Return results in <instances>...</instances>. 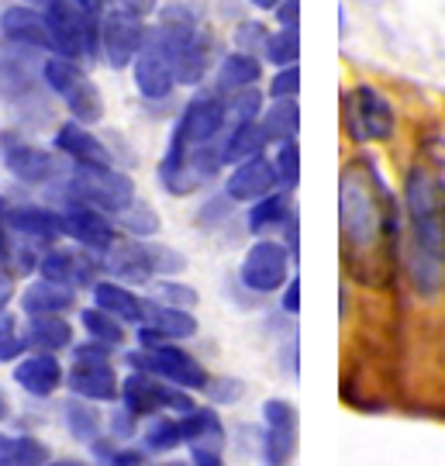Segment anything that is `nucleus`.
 Instances as JSON below:
<instances>
[{
	"instance_id": "obj_26",
	"label": "nucleus",
	"mask_w": 445,
	"mask_h": 466,
	"mask_svg": "<svg viewBox=\"0 0 445 466\" xmlns=\"http://www.w3.org/2000/svg\"><path fill=\"white\" fill-rule=\"evenodd\" d=\"M15 383L32 398H49L66 383V370L56 360V352H32L15 367Z\"/></svg>"
},
{
	"instance_id": "obj_46",
	"label": "nucleus",
	"mask_w": 445,
	"mask_h": 466,
	"mask_svg": "<svg viewBox=\"0 0 445 466\" xmlns=\"http://www.w3.org/2000/svg\"><path fill=\"white\" fill-rule=\"evenodd\" d=\"M94 450H97V460L104 466H142L146 463V456H142L138 450H111L107 442H97Z\"/></svg>"
},
{
	"instance_id": "obj_56",
	"label": "nucleus",
	"mask_w": 445,
	"mask_h": 466,
	"mask_svg": "<svg viewBox=\"0 0 445 466\" xmlns=\"http://www.w3.org/2000/svg\"><path fill=\"white\" fill-rule=\"evenodd\" d=\"M7 415V404H4V398H0V418Z\"/></svg>"
},
{
	"instance_id": "obj_52",
	"label": "nucleus",
	"mask_w": 445,
	"mask_h": 466,
	"mask_svg": "<svg viewBox=\"0 0 445 466\" xmlns=\"http://www.w3.org/2000/svg\"><path fill=\"white\" fill-rule=\"evenodd\" d=\"M86 7H94L97 15H104L107 7H115V0H86Z\"/></svg>"
},
{
	"instance_id": "obj_12",
	"label": "nucleus",
	"mask_w": 445,
	"mask_h": 466,
	"mask_svg": "<svg viewBox=\"0 0 445 466\" xmlns=\"http://www.w3.org/2000/svg\"><path fill=\"white\" fill-rule=\"evenodd\" d=\"M0 163L7 167V173L28 187L52 184L59 177V163L49 149L35 146L28 138H21L17 132H0Z\"/></svg>"
},
{
	"instance_id": "obj_32",
	"label": "nucleus",
	"mask_w": 445,
	"mask_h": 466,
	"mask_svg": "<svg viewBox=\"0 0 445 466\" xmlns=\"http://www.w3.org/2000/svg\"><path fill=\"white\" fill-rule=\"evenodd\" d=\"M25 342L35 352H59L73 342V325L63 315H32L25 329Z\"/></svg>"
},
{
	"instance_id": "obj_14",
	"label": "nucleus",
	"mask_w": 445,
	"mask_h": 466,
	"mask_svg": "<svg viewBox=\"0 0 445 466\" xmlns=\"http://www.w3.org/2000/svg\"><path fill=\"white\" fill-rule=\"evenodd\" d=\"M59 215H63V235L73 238V242L83 246V249H90L94 256L107 252L111 249V242L117 238L115 218L104 215V211L94 208V204H83V200L66 198V208H63Z\"/></svg>"
},
{
	"instance_id": "obj_41",
	"label": "nucleus",
	"mask_w": 445,
	"mask_h": 466,
	"mask_svg": "<svg viewBox=\"0 0 445 466\" xmlns=\"http://www.w3.org/2000/svg\"><path fill=\"white\" fill-rule=\"evenodd\" d=\"M300 94V69L280 66L273 69V76L266 80V97L269 100H297Z\"/></svg>"
},
{
	"instance_id": "obj_34",
	"label": "nucleus",
	"mask_w": 445,
	"mask_h": 466,
	"mask_svg": "<svg viewBox=\"0 0 445 466\" xmlns=\"http://www.w3.org/2000/svg\"><path fill=\"white\" fill-rule=\"evenodd\" d=\"M49 452L32 435H0V466H46Z\"/></svg>"
},
{
	"instance_id": "obj_27",
	"label": "nucleus",
	"mask_w": 445,
	"mask_h": 466,
	"mask_svg": "<svg viewBox=\"0 0 445 466\" xmlns=\"http://www.w3.org/2000/svg\"><path fill=\"white\" fill-rule=\"evenodd\" d=\"M266 149H269V138H266L259 121H235L217 138L221 167H238V163H246L252 156H263Z\"/></svg>"
},
{
	"instance_id": "obj_42",
	"label": "nucleus",
	"mask_w": 445,
	"mask_h": 466,
	"mask_svg": "<svg viewBox=\"0 0 445 466\" xmlns=\"http://www.w3.org/2000/svg\"><path fill=\"white\" fill-rule=\"evenodd\" d=\"M269 32H273V28H266L263 21H238L235 32H231V42H235V49L263 56V46H266V38H269Z\"/></svg>"
},
{
	"instance_id": "obj_55",
	"label": "nucleus",
	"mask_w": 445,
	"mask_h": 466,
	"mask_svg": "<svg viewBox=\"0 0 445 466\" xmlns=\"http://www.w3.org/2000/svg\"><path fill=\"white\" fill-rule=\"evenodd\" d=\"M46 466H90V463H80V460H59V463H46Z\"/></svg>"
},
{
	"instance_id": "obj_45",
	"label": "nucleus",
	"mask_w": 445,
	"mask_h": 466,
	"mask_svg": "<svg viewBox=\"0 0 445 466\" xmlns=\"http://www.w3.org/2000/svg\"><path fill=\"white\" fill-rule=\"evenodd\" d=\"M7 211H11V204L0 198V267H7L11 273H17L15 263H17V249H21V246L15 242V228H11Z\"/></svg>"
},
{
	"instance_id": "obj_51",
	"label": "nucleus",
	"mask_w": 445,
	"mask_h": 466,
	"mask_svg": "<svg viewBox=\"0 0 445 466\" xmlns=\"http://www.w3.org/2000/svg\"><path fill=\"white\" fill-rule=\"evenodd\" d=\"M248 7H256V11H266V15H273L277 7H280L283 0H246Z\"/></svg>"
},
{
	"instance_id": "obj_40",
	"label": "nucleus",
	"mask_w": 445,
	"mask_h": 466,
	"mask_svg": "<svg viewBox=\"0 0 445 466\" xmlns=\"http://www.w3.org/2000/svg\"><path fill=\"white\" fill-rule=\"evenodd\" d=\"M183 442V425L177 418H156L146 429V446L152 452H169Z\"/></svg>"
},
{
	"instance_id": "obj_18",
	"label": "nucleus",
	"mask_w": 445,
	"mask_h": 466,
	"mask_svg": "<svg viewBox=\"0 0 445 466\" xmlns=\"http://www.w3.org/2000/svg\"><path fill=\"white\" fill-rule=\"evenodd\" d=\"M197 335V318L187 308H173L163 300H146V318L138 325V342L142 346H159V342H183Z\"/></svg>"
},
{
	"instance_id": "obj_38",
	"label": "nucleus",
	"mask_w": 445,
	"mask_h": 466,
	"mask_svg": "<svg viewBox=\"0 0 445 466\" xmlns=\"http://www.w3.org/2000/svg\"><path fill=\"white\" fill-rule=\"evenodd\" d=\"M269 159H273V169H277L280 190H297V184H300V149H297V138L273 146Z\"/></svg>"
},
{
	"instance_id": "obj_16",
	"label": "nucleus",
	"mask_w": 445,
	"mask_h": 466,
	"mask_svg": "<svg viewBox=\"0 0 445 466\" xmlns=\"http://www.w3.org/2000/svg\"><path fill=\"white\" fill-rule=\"evenodd\" d=\"M100 269L111 273V280L121 283H148L156 277V259H152V246L148 238H121L117 235L111 242V249L100 252Z\"/></svg>"
},
{
	"instance_id": "obj_54",
	"label": "nucleus",
	"mask_w": 445,
	"mask_h": 466,
	"mask_svg": "<svg viewBox=\"0 0 445 466\" xmlns=\"http://www.w3.org/2000/svg\"><path fill=\"white\" fill-rule=\"evenodd\" d=\"M17 4H28V7H38V11H46L52 0H17Z\"/></svg>"
},
{
	"instance_id": "obj_9",
	"label": "nucleus",
	"mask_w": 445,
	"mask_h": 466,
	"mask_svg": "<svg viewBox=\"0 0 445 466\" xmlns=\"http://www.w3.org/2000/svg\"><path fill=\"white\" fill-rule=\"evenodd\" d=\"M128 367L152 373L166 383H177L183 390H207V370L177 342H159V346H142V352L128 356Z\"/></svg>"
},
{
	"instance_id": "obj_28",
	"label": "nucleus",
	"mask_w": 445,
	"mask_h": 466,
	"mask_svg": "<svg viewBox=\"0 0 445 466\" xmlns=\"http://www.w3.org/2000/svg\"><path fill=\"white\" fill-rule=\"evenodd\" d=\"M7 218H11L15 235L28 238V242L56 246V242L63 238V215H59V211L38 208V204H17V208L7 211Z\"/></svg>"
},
{
	"instance_id": "obj_3",
	"label": "nucleus",
	"mask_w": 445,
	"mask_h": 466,
	"mask_svg": "<svg viewBox=\"0 0 445 466\" xmlns=\"http://www.w3.org/2000/svg\"><path fill=\"white\" fill-rule=\"evenodd\" d=\"M342 132L356 146H379L397 135L394 100L373 84H352L342 90Z\"/></svg>"
},
{
	"instance_id": "obj_4",
	"label": "nucleus",
	"mask_w": 445,
	"mask_h": 466,
	"mask_svg": "<svg viewBox=\"0 0 445 466\" xmlns=\"http://www.w3.org/2000/svg\"><path fill=\"white\" fill-rule=\"evenodd\" d=\"M42 84L52 97L66 107V115L83 125H97L104 117V94L94 84V76L83 69L76 59H63V56H46L42 59Z\"/></svg>"
},
{
	"instance_id": "obj_37",
	"label": "nucleus",
	"mask_w": 445,
	"mask_h": 466,
	"mask_svg": "<svg viewBox=\"0 0 445 466\" xmlns=\"http://www.w3.org/2000/svg\"><path fill=\"white\" fill-rule=\"evenodd\" d=\"M115 221L132 235V238H152V235L159 232V218H156V211L148 208L146 200H132Z\"/></svg>"
},
{
	"instance_id": "obj_49",
	"label": "nucleus",
	"mask_w": 445,
	"mask_h": 466,
	"mask_svg": "<svg viewBox=\"0 0 445 466\" xmlns=\"http://www.w3.org/2000/svg\"><path fill=\"white\" fill-rule=\"evenodd\" d=\"M207 394L215 400H235L238 394H242V383H235V380H217V383H207Z\"/></svg>"
},
{
	"instance_id": "obj_15",
	"label": "nucleus",
	"mask_w": 445,
	"mask_h": 466,
	"mask_svg": "<svg viewBox=\"0 0 445 466\" xmlns=\"http://www.w3.org/2000/svg\"><path fill=\"white\" fill-rule=\"evenodd\" d=\"M0 35L21 52H42L52 56V28L46 11L28 7V4H11L0 15Z\"/></svg>"
},
{
	"instance_id": "obj_33",
	"label": "nucleus",
	"mask_w": 445,
	"mask_h": 466,
	"mask_svg": "<svg viewBox=\"0 0 445 466\" xmlns=\"http://www.w3.org/2000/svg\"><path fill=\"white\" fill-rule=\"evenodd\" d=\"M259 125H263L269 146L294 142L297 132H300V107H297V100H269L263 117H259Z\"/></svg>"
},
{
	"instance_id": "obj_24",
	"label": "nucleus",
	"mask_w": 445,
	"mask_h": 466,
	"mask_svg": "<svg viewBox=\"0 0 445 466\" xmlns=\"http://www.w3.org/2000/svg\"><path fill=\"white\" fill-rule=\"evenodd\" d=\"M263 66H266L263 56H256V52H242V49L225 52L215 63V73H211L215 90L221 97H228V94H238V90H248V86H259L266 80Z\"/></svg>"
},
{
	"instance_id": "obj_36",
	"label": "nucleus",
	"mask_w": 445,
	"mask_h": 466,
	"mask_svg": "<svg viewBox=\"0 0 445 466\" xmlns=\"http://www.w3.org/2000/svg\"><path fill=\"white\" fill-rule=\"evenodd\" d=\"M297 59H300V38H297V32H290V28H273L263 46L266 66L273 69L297 66Z\"/></svg>"
},
{
	"instance_id": "obj_13",
	"label": "nucleus",
	"mask_w": 445,
	"mask_h": 466,
	"mask_svg": "<svg viewBox=\"0 0 445 466\" xmlns=\"http://www.w3.org/2000/svg\"><path fill=\"white\" fill-rule=\"evenodd\" d=\"M132 86L138 90V97L142 100H152V104H159V100H169L173 97V90H177V69L169 63V56L163 52V46L152 38V28H148V38L142 52L135 56L132 63Z\"/></svg>"
},
{
	"instance_id": "obj_1",
	"label": "nucleus",
	"mask_w": 445,
	"mask_h": 466,
	"mask_svg": "<svg viewBox=\"0 0 445 466\" xmlns=\"http://www.w3.org/2000/svg\"><path fill=\"white\" fill-rule=\"evenodd\" d=\"M400 218L387 177L373 156H352L339 177V252L356 283L383 290L400 259Z\"/></svg>"
},
{
	"instance_id": "obj_50",
	"label": "nucleus",
	"mask_w": 445,
	"mask_h": 466,
	"mask_svg": "<svg viewBox=\"0 0 445 466\" xmlns=\"http://www.w3.org/2000/svg\"><path fill=\"white\" fill-rule=\"evenodd\" d=\"M280 304H283V311H287V315H297V311H300V280H297V277L287 280Z\"/></svg>"
},
{
	"instance_id": "obj_5",
	"label": "nucleus",
	"mask_w": 445,
	"mask_h": 466,
	"mask_svg": "<svg viewBox=\"0 0 445 466\" xmlns=\"http://www.w3.org/2000/svg\"><path fill=\"white\" fill-rule=\"evenodd\" d=\"M221 169V156H217V142L215 146H180L177 138L166 142V152L159 159V184H163L166 194L173 198H190L197 194L204 184H211Z\"/></svg>"
},
{
	"instance_id": "obj_10",
	"label": "nucleus",
	"mask_w": 445,
	"mask_h": 466,
	"mask_svg": "<svg viewBox=\"0 0 445 466\" xmlns=\"http://www.w3.org/2000/svg\"><path fill=\"white\" fill-rule=\"evenodd\" d=\"M146 17H135L121 7H107L100 15V59L111 69H132L135 56L148 38Z\"/></svg>"
},
{
	"instance_id": "obj_48",
	"label": "nucleus",
	"mask_w": 445,
	"mask_h": 466,
	"mask_svg": "<svg viewBox=\"0 0 445 466\" xmlns=\"http://www.w3.org/2000/svg\"><path fill=\"white\" fill-rule=\"evenodd\" d=\"M115 7H121V11H128V15H135V17H152L163 4L159 0H115Z\"/></svg>"
},
{
	"instance_id": "obj_2",
	"label": "nucleus",
	"mask_w": 445,
	"mask_h": 466,
	"mask_svg": "<svg viewBox=\"0 0 445 466\" xmlns=\"http://www.w3.org/2000/svg\"><path fill=\"white\" fill-rule=\"evenodd\" d=\"M400 208L414 249L429 252L445 267V135L421 138L414 163L404 173Z\"/></svg>"
},
{
	"instance_id": "obj_53",
	"label": "nucleus",
	"mask_w": 445,
	"mask_h": 466,
	"mask_svg": "<svg viewBox=\"0 0 445 466\" xmlns=\"http://www.w3.org/2000/svg\"><path fill=\"white\" fill-rule=\"evenodd\" d=\"M7 300H11V283H0V315H4Z\"/></svg>"
},
{
	"instance_id": "obj_43",
	"label": "nucleus",
	"mask_w": 445,
	"mask_h": 466,
	"mask_svg": "<svg viewBox=\"0 0 445 466\" xmlns=\"http://www.w3.org/2000/svg\"><path fill=\"white\" fill-rule=\"evenodd\" d=\"M152 300H163V304H173V308H187V311H190V308L197 304V290L177 280H159V283H152Z\"/></svg>"
},
{
	"instance_id": "obj_39",
	"label": "nucleus",
	"mask_w": 445,
	"mask_h": 466,
	"mask_svg": "<svg viewBox=\"0 0 445 466\" xmlns=\"http://www.w3.org/2000/svg\"><path fill=\"white\" fill-rule=\"evenodd\" d=\"M66 421H69V432L76 435L80 442H97L100 435V415L94 404H83L80 400H69L66 404Z\"/></svg>"
},
{
	"instance_id": "obj_47",
	"label": "nucleus",
	"mask_w": 445,
	"mask_h": 466,
	"mask_svg": "<svg viewBox=\"0 0 445 466\" xmlns=\"http://www.w3.org/2000/svg\"><path fill=\"white\" fill-rule=\"evenodd\" d=\"M273 21H277V28L300 32V0H283L280 7L273 11Z\"/></svg>"
},
{
	"instance_id": "obj_30",
	"label": "nucleus",
	"mask_w": 445,
	"mask_h": 466,
	"mask_svg": "<svg viewBox=\"0 0 445 466\" xmlns=\"http://www.w3.org/2000/svg\"><path fill=\"white\" fill-rule=\"evenodd\" d=\"M21 308H25V315H63L73 308V287H63V283L56 280H46V277H38L32 280L25 290H21Z\"/></svg>"
},
{
	"instance_id": "obj_8",
	"label": "nucleus",
	"mask_w": 445,
	"mask_h": 466,
	"mask_svg": "<svg viewBox=\"0 0 445 466\" xmlns=\"http://www.w3.org/2000/svg\"><path fill=\"white\" fill-rule=\"evenodd\" d=\"M290 269H294V252L287 249V242H280V238H259L242 256L238 280L252 294H277L294 277Z\"/></svg>"
},
{
	"instance_id": "obj_31",
	"label": "nucleus",
	"mask_w": 445,
	"mask_h": 466,
	"mask_svg": "<svg viewBox=\"0 0 445 466\" xmlns=\"http://www.w3.org/2000/svg\"><path fill=\"white\" fill-rule=\"evenodd\" d=\"M290 190H273L269 198L248 204L246 215V228L252 235H266V232H283V225L294 218V204L287 198Z\"/></svg>"
},
{
	"instance_id": "obj_25",
	"label": "nucleus",
	"mask_w": 445,
	"mask_h": 466,
	"mask_svg": "<svg viewBox=\"0 0 445 466\" xmlns=\"http://www.w3.org/2000/svg\"><path fill=\"white\" fill-rule=\"evenodd\" d=\"M66 387L83 400H115L121 398V383L115 377L111 360H76L66 373Z\"/></svg>"
},
{
	"instance_id": "obj_29",
	"label": "nucleus",
	"mask_w": 445,
	"mask_h": 466,
	"mask_svg": "<svg viewBox=\"0 0 445 466\" xmlns=\"http://www.w3.org/2000/svg\"><path fill=\"white\" fill-rule=\"evenodd\" d=\"M90 294H94V304L104 308L107 315H115L117 321H125V325H142V318H146V300L138 298L128 283L97 280L90 287Z\"/></svg>"
},
{
	"instance_id": "obj_6",
	"label": "nucleus",
	"mask_w": 445,
	"mask_h": 466,
	"mask_svg": "<svg viewBox=\"0 0 445 466\" xmlns=\"http://www.w3.org/2000/svg\"><path fill=\"white\" fill-rule=\"evenodd\" d=\"M66 198L94 204L104 215L117 218L135 200V184L117 167H73L66 180Z\"/></svg>"
},
{
	"instance_id": "obj_35",
	"label": "nucleus",
	"mask_w": 445,
	"mask_h": 466,
	"mask_svg": "<svg viewBox=\"0 0 445 466\" xmlns=\"http://www.w3.org/2000/svg\"><path fill=\"white\" fill-rule=\"evenodd\" d=\"M83 329H86V335L90 339H97V342H104V346H111V350H117V346H125V321H117L115 315H107L104 308H86L80 315Z\"/></svg>"
},
{
	"instance_id": "obj_20",
	"label": "nucleus",
	"mask_w": 445,
	"mask_h": 466,
	"mask_svg": "<svg viewBox=\"0 0 445 466\" xmlns=\"http://www.w3.org/2000/svg\"><path fill=\"white\" fill-rule=\"evenodd\" d=\"M266 418V439H263V456L266 466H287L297 450V408L290 400H266L263 408Z\"/></svg>"
},
{
	"instance_id": "obj_57",
	"label": "nucleus",
	"mask_w": 445,
	"mask_h": 466,
	"mask_svg": "<svg viewBox=\"0 0 445 466\" xmlns=\"http://www.w3.org/2000/svg\"><path fill=\"white\" fill-rule=\"evenodd\" d=\"M159 466H187V463H159Z\"/></svg>"
},
{
	"instance_id": "obj_22",
	"label": "nucleus",
	"mask_w": 445,
	"mask_h": 466,
	"mask_svg": "<svg viewBox=\"0 0 445 466\" xmlns=\"http://www.w3.org/2000/svg\"><path fill=\"white\" fill-rule=\"evenodd\" d=\"M183 442L194 452V466H225L221 463V446H225V429L211 408H194L180 418Z\"/></svg>"
},
{
	"instance_id": "obj_7",
	"label": "nucleus",
	"mask_w": 445,
	"mask_h": 466,
	"mask_svg": "<svg viewBox=\"0 0 445 466\" xmlns=\"http://www.w3.org/2000/svg\"><path fill=\"white\" fill-rule=\"evenodd\" d=\"M228 125H231L228 100L211 86V90H197L194 97L183 104V111H180V117H177L169 138H177L180 146H190V149H197V146H215Z\"/></svg>"
},
{
	"instance_id": "obj_21",
	"label": "nucleus",
	"mask_w": 445,
	"mask_h": 466,
	"mask_svg": "<svg viewBox=\"0 0 445 466\" xmlns=\"http://www.w3.org/2000/svg\"><path fill=\"white\" fill-rule=\"evenodd\" d=\"M273 190H280V180H277L273 159L266 152L231 167L228 180H225V198L235 200V204H256V200L269 198Z\"/></svg>"
},
{
	"instance_id": "obj_11",
	"label": "nucleus",
	"mask_w": 445,
	"mask_h": 466,
	"mask_svg": "<svg viewBox=\"0 0 445 466\" xmlns=\"http://www.w3.org/2000/svg\"><path fill=\"white\" fill-rule=\"evenodd\" d=\"M121 400H125V408L135 418L159 415V411H180V415H187V411L197 408L183 387L166 383L159 377H152V373H142V370H135L132 377L121 383Z\"/></svg>"
},
{
	"instance_id": "obj_17",
	"label": "nucleus",
	"mask_w": 445,
	"mask_h": 466,
	"mask_svg": "<svg viewBox=\"0 0 445 466\" xmlns=\"http://www.w3.org/2000/svg\"><path fill=\"white\" fill-rule=\"evenodd\" d=\"M52 149L59 156H66L73 167H115V156L100 142L94 125H83V121H73V117L56 128Z\"/></svg>"
},
{
	"instance_id": "obj_19",
	"label": "nucleus",
	"mask_w": 445,
	"mask_h": 466,
	"mask_svg": "<svg viewBox=\"0 0 445 466\" xmlns=\"http://www.w3.org/2000/svg\"><path fill=\"white\" fill-rule=\"evenodd\" d=\"M100 269V256L90 249H69V246H52L42 259H38V273L46 280H56L63 287H94V273Z\"/></svg>"
},
{
	"instance_id": "obj_23",
	"label": "nucleus",
	"mask_w": 445,
	"mask_h": 466,
	"mask_svg": "<svg viewBox=\"0 0 445 466\" xmlns=\"http://www.w3.org/2000/svg\"><path fill=\"white\" fill-rule=\"evenodd\" d=\"M46 90L42 84V69L35 73L25 56L17 52H0V104L7 107H25Z\"/></svg>"
},
{
	"instance_id": "obj_44",
	"label": "nucleus",
	"mask_w": 445,
	"mask_h": 466,
	"mask_svg": "<svg viewBox=\"0 0 445 466\" xmlns=\"http://www.w3.org/2000/svg\"><path fill=\"white\" fill-rule=\"evenodd\" d=\"M28 350L25 342V332H17V321L11 315L0 318V363H11L21 352Z\"/></svg>"
}]
</instances>
